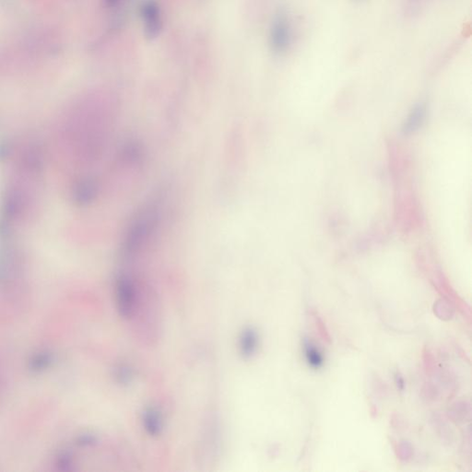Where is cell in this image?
Instances as JSON below:
<instances>
[{
    "instance_id": "obj_1",
    "label": "cell",
    "mask_w": 472,
    "mask_h": 472,
    "mask_svg": "<svg viewBox=\"0 0 472 472\" xmlns=\"http://www.w3.org/2000/svg\"><path fill=\"white\" fill-rule=\"evenodd\" d=\"M294 29L292 19L286 12L280 11L273 19L270 31V44L273 52L278 55L286 54L292 46Z\"/></svg>"
},
{
    "instance_id": "obj_2",
    "label": "cell",
    "mask_w": 472,
    "mask_h": 472,
    "mask_svg": "<svg viewBox=\"0 0 472 472\" xmlns=\"http://www.w3.org/2000/svg\"><path fill=\"white\" fill-rule=\"evenodd\" d=\"M143 22L147 34L156 36L160 29V16L158 6L154 1H147L142 8Z\"/></svg>"
},
{
    "instance_id": "obj_3",
    "label": "cell",
    "mask_w": 472,
    "mask_h": 472,
    "mask_svg": "<svg viewBox=\"0 0 472 472\" xmlns=\"http://www.w3.org/2000/svg\"><path fill=\"white\" fill-rule=\"evenodd\" d=\"M98 183L93 178L82 179L74 188V199L79 204H88L94 200L98 193Z\"/></svg>"
},
{
    "instance_id": "obj_4",
    "label": "cell",
    "mask_w": 472,
    "mask_h": 472,
    "mask_svg": "<svg viewBox=\"0 0 472 472\" xmlns=\"http://www.w3.org/2000/svg\"><path fill=\"white\" fill-rule=\"evenodd\" d=\"M258 334L256 330L252 328H246L242 332L239 340L241 354L246 358L253 356L258 348Z\"/></svg>"
},
{
    "instance_id": "obj_5",
    "label": "cell",
    "mask_w": 472,
    "mask_h": 472,
    "mask_svg": "<svg viewBox=\"0 0 472 472\" xmlns=\"http://www.w3.org/2000/svg\"><path fill=\"white\" fill-rule=\"evenodd\" d=\"M142 423L145 431L151 436L159 435L162 430V416L157 408H147L143 413Z\"/></svg>"
},
{
    "instance_id": "obj_6",
    "label": "cell",
    "mask_w": 472,
    "mask_h": 472,
    "mask_svg": "<svg viewBox=\"0 0 472 472\" xmlns=\"http://www.w3.org/2000/svg\"><path fill=\"white\" fill-rule=\"evenodd\" d=\"M304 355L307 363L312 368L318 369L324 364V356L316 346L313 344L309 340H304Z\"/></svg>"
},
{
    "instance_id": "obj_7",
    "label": "cell",
    "mask_w": 472,
    "mask_h": 472,
    "mask_svg": "<svg viewBox=\"0 0 472 472\" xmlns=\"http://www.w3.org/2000/svg\"><path fill=\"white\" fill-rule=\"evenodd\" d=\"M424 113H425L424 107L421 104L417 105L412 109V112L409 114L408 120L405 123V127H404L405 133L411 132L420 126V124L424 119Z\"/></svg>"
},
{
    "instance_id": "obj_8",
    "label": "cell",
    "mask_w": 472,
    "mask_h": 472,
    "mask_svg": "<svg viewBox=\"0 0 472 472\" xmlns=\"http://www.w3.org/2000/svg\"><path fill=\"white\" fill-rule=\"evenodd\" d=\"M118 383L122 384H130L134 378V371L128 364H118L114 373Z\"/></svg>"
},
{
    "instance_id": "obj_9",
    "label": "cell",
    "mask_w": 472,
    "mask_h": 472,
    "mask_svg": "<svg viewBox=\"0 0 472 472\" xmlns=\"http://www.w3.org/2000/svg\"><path fill=\"white\" fill-rule=\"evenodd\" d=\"M396 379H397V383H398V384H398V387L402 390V389L404 388V380H403V378L398 375Z\"/></svg>"
}]
</instances>
